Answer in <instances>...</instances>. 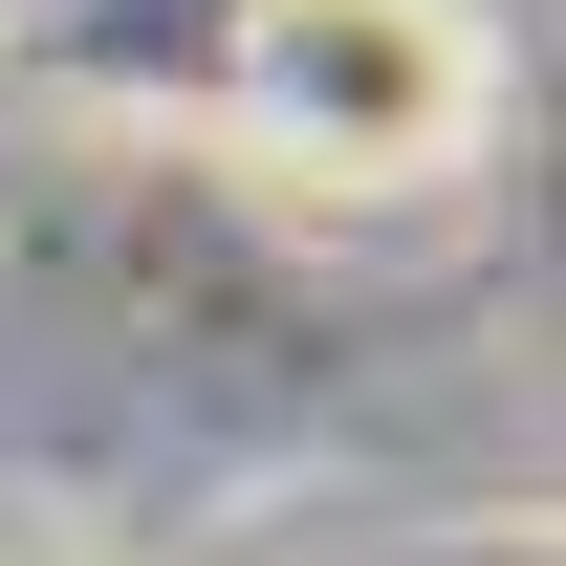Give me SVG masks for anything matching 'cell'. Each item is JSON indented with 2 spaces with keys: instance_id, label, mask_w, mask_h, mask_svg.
I'll use <instances>...</instances> for the list:
<instances>
[{
  "instance_id": "6da1fadb",
  "label": "cell",
  "mask_w": 566,
  "mask_h": 566,
  "mask_svg": "<svg viewBox=\"0 0 566 566\" xmlns=\"http://www.w3.org/2000/svg\"><path fill=\"white\" fill-rule=\"evenodd\" d=\"M218 109L262 132V175L305 197H436L501 132V22L480 0H240Z\"/></svg>"
}]
</instances>
